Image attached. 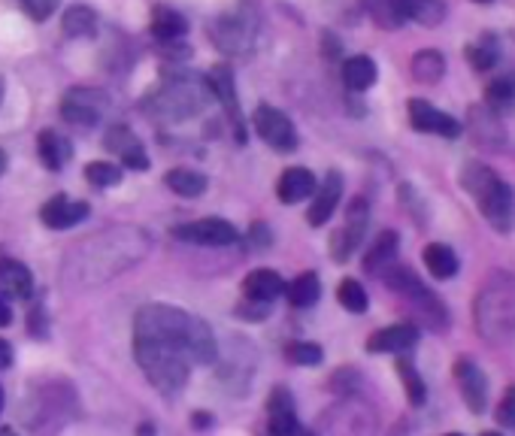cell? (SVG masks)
I'll use <instances>...</instances> for the list:
<instances>
[{"label":"cell","mask_w":515,"mask_h":436,"mask_svg":"<svg viewBox=\"0 0 515 436\" xmlns=\"http://www.w3.org/2000/svg\"><path fill=\"white\" fill-rule=\"evenodd\" d=\"M146 249H149V240L143 231L116 228V231L85 240V249L76 258L82 264L79 270H94L91 282H97V279H110V276L128 270L131 264H137L146 255Z\"/></svg>","instance_id":"6da1fadb"},{"label":"cell","mask_w":515,"mask_h":436,"mask_svg":"<svg viewBox=\"0 0 515 436\" xmlns=\"http://www.w3.org/2000/svg\"><path fill=\"white\" fill-rule=\"evenodd\" d=\"M210 100H213L210 79L179 73V76L164 79L155 91L146 94L143 113L161 122H185V119L200 116L203 109L210 106Z\"/></svg>","instance_id":"7a4b0ae2"},{"label":"cell","mask_w":515,"mask_h":436,"mask_svg":"<svg viewBox=\"0 0 515 436\" xmlns=\"http://www.w3.org/2000/svg\"><path fill=\"white\" fill-rule=\"evenodd\" d=\"M476 327L488 343H503L515 334V276L494 273L476 297Z\"/></svg>","instance_id":"3957f363"},{"label":"cell","mask_w":515,"mask_h":436,"mask_svg":"<svg viewBox=\"0 0 515 436\" xmlns=\"http://www.w3.org/2000/svg\"><path fill=\"white\" fill-rule=\"evenodd\" d=\"M461 185L470 191V197L476 200L485 222L494 231L506 234L512 228V188L491 167L479 161H467L461 170Z\"/></svg>","instance_id":"277c9868"},{"label":"cell","mask_w":515,"mask_h":436,"mask_svg":"<svg viewBox=\"0 0 515 436\" xmlns=\"http://www.w3.org/2000/svg\"><path fill=\"white\" fill-rule=\"evenodd\" d=\"M134 355L146 379L161 391V394H176L188 382V355L182 346L167 343V340H149V337H134Z\"/></svg>","instance_id":"5b68a950"},{"label":"cell","mask_w":515,"mask_h":436,"mask_svg":"<svg viewBox=\"0 0 515 436\" xmlns=\"http://www.w3.org/2000/svg\"><path fill=\"white\" fill-rule=\"evenodd\" d=\"M210 37H213V43H216L225 55H231V58H246V55H252L255 37H258V16H255V10L240 7V10H231V13L219 16V19L210 25Z\"/></svg>","instance_id":"8992f818"},{"label":"cell","mask_w":515,"mask_h":436,"mask_svg":"<svg viewBox=\"0 0 515 436\" xmlns=\"http://www.w3.org/2000/svg\"><path fill=\"white\" fill-rule=\"evenodd\" d=\"M382 282L391 288V291H397V294H403V297H409L412 303L419 306V312L425 315V321L434 327V331H443L446 327V306L422 285V279L412 273L406 264H391L385 273H382Z\"/></svg>","instance_id":"52a82bcc"},{"label":"cell","mask_w":515,"mask_h":436,"mask_svg":"<svg viewBox=\"0 0 515 436\" xmlns=\"http://www.w3.org/2000/svg\"><path fill=\"white\" fill-rule=\"evenodd\" d=\"M110 109V97L103 94L100 88H88V85H79V88H70L61 100V116L64 122L76 125V128H94L100 125V119L107 116Z\"/></svg>","instance_id":"ba28073f"},{"label":"cell","mask_w":515,"mask_h":436,"mask_svg":"<svg viewBox=\"0 0 515 436\" xmlns=\"http://www.w3.org/2000/svg\"><path fill=\"white\" fill-rule=\"evenodd\" d=\"M322 436H376V415L367 403L346 400L328 409L322 421Z\"/></svg>","instance_id":"9c48e42d"},{"label":"cell","mask_w":515,"mask_h":436,"mask_svg":"<svg viewBox=\"0 0 515 436\" xmlns=\"http://www.w3.org/2000/svg\"><path fill=\"white\" fill-rule=\"evenodd\" d=\"M252 122H255L258 137H261L267 146H273L276 152H291V149H297V131H294L291 119L282 113V109H276V106H270V103H261V106L255 109Z\"/></svg>","instance_id":"30bf717a"},{"label":"cell","mask_w":515,"mask_h":436,"mask_svg":"<svg viewBox=\"0 0 515 436\" xmlns=\"http://www.w3.org/2000/svg\"><path fill=\"white\" fill-rule=\"evenodd\" d=\"M173 237L191 246H231L237 243L240 234L231 222H222V218H200V222L173 228Z\"/></svg>","instance_id":"8fae6325"},{"label":"cell","mask_w":515,"mask_h":436,"mask_svg":"<svg viewBox=\"0 0 515 436\" xmlns=\"http://www.w3.org/2000/svg\"><path fill=\"white\" fill-rule=\"evenodd\" d=\"M409 125L422 131V134H437V137H446V140H455L461 137V122L452 119L443 109H437L434 103L428 100H409Z\"/></svg>","instance_id":"7c38bea8"},{"label":"cell","mask_w":515,"mask_h":436,"mask_svg":"<svg viewBox=\"0 0 515 436\" xmlns=\"http://www.w3.org/2000/svg\"><path fill=\"white\" fill-rule=\"evenodd\" d=\"M367 222H370V206H367V200H355L352 206H349V212H346V225L334 234V240H331V255H334V261H346L355 249H358V243L364 240V234H367Z\"/></svg>","instance_id":"4fadbf2b"},{"label":"cell","mask_w":515,"mask_h":436,"mask_svg":"<svg viewBox=\"0 0 515 436\" xmlns=\"http://www.w3.org/2000/svg\"><path fill=\"white\" fill-rule=\"evenodd\" d=\"M455 379H458V388H461V397H464L467 409L476 412V415L485 412V406H488V379L479 370V364L470 361V358H461L455 364Z\"/></svg>","instance_id":"5bb4252c"},{"label":"cell","mask_w":515,"mask_h":436,"mask_svg":"<svg viewBox=\"0 0 515 436\" xmlns=\"http://www.w3.org/2000/svg\"><path fill=\"white\" fill-rule=\"evenodd\" d=\"M88 212H91V209H88L85 200H70L67 194H55V197L43 206L40 218H43V225L52 228V231H67V228L85 222Z\"/></svg>","instance_id":"9a60e30c"},{"label":"cell","mask_w":515,"mask_h":436,"mask_svg":"<svg viewBox=\"0 0 515 436\" xmlns=\"http://www.w3.org/2000/svg\"><path fill=\"white\" fill-rule=\"evenodd\" d=\"M103 140H107V149H110L113 155L122 158L125 167H131V170H146V167H149V155H146V149H143V140H140L131 128L113 125Z\"/></svg>","instance_id":"2e32d148"},{"label":"cell","mask_w":515,"mask_h":436,"mask_svg":"<svg viewBox=\"0 0 515 436\" xmlns=\"http://www.w3.org/2000/svg\"><path fill=\"white\" fill-rule=\"evenodd\" d=\"M467 119H470V134L473 140L482 146V149H503L506 143V131H503V122L497 113H491V109L482 103V106H470L467 109Z\"/></svg>","instance_id":"e0dca14e"},{"label":"cell","mask_w":515,"mask_h":436,"mask_svg":"<svg viewBox=\"0 0 515 436\" xmlns=\"http://www.w3.org/2000/svg\"><path fill=\"white\" fill-rule=\"evenodd\" d=\"M340 197H343V176L337 170H331L325 176V182L319 185V194H313V206L306 212V222L313 228H322L334 215V209L340 206Z\"/></svg>","instance_id":"ac0fdd59"},{"label":"cell","mask_w":515,"mask_h":436,"mask_svg":"<svg viewBox=\"0 0 515 436\" xmlns=\"http://www.w3.org/2000/svg\"><path fill=\"white\" fill-rule=\"evenodd\" d=\"M267 427H270V436H294L300 430L297 415H294V400L285 388H273L267 400Z\"/></svg>","instance_id":"d6986e66"},{"label":"cell","mask_w":515,"mask_h":436,"mask_svg":"<svg viewBox=\"0 0 515 436\" xmlns=\"http://www.w3.org/2000/svg\"><path fill=\"white\" fill-rule=\"evenodd\" d=\"M216 355H219V343H216L213 327L206 324L203 318L191 315V327H188V361L210 367L216 361Z\"/></svg>","instance_id":"ffe728a7"},{"label":"cell","mask_w":515,"mask_h":436,"mask_svg":"<svg viewBox=\"0 0 515 436\" xmlns=\"http://www.w3.org/2000/svg\"><path fill=\"white\" fill-rule=\"evenodd\" d=\"M319 188L313 170H306V167H288L282 176H279V185H276V194L282 203H300L306 197H313Z\"/></svg>","instance_id":"44dd1931"},{"label":"cell","mask_w":515,"mask_h":436,"mask_svg":"<svg viewBox=\"0 0 515 436\" xmlns=\"http://www.w3.org/2000/svg\"><path fill=\"white\" fill-rule=\"evenodd\" d=\"M419 343V327L416 324H391L376 331L367 343L370 352H406Z\"/></svg>","instance_id":"7402d4cb"},{"label":"cell","mask_w":515,"mask_h":436,"mask_svg":"<svg viewBox=\"0 0 515 436\" xmlns=\"http://www.w3.org/2000/svg\"><path fill=\"white\" fill-rule=\"evenodd\" d=\"M34 291V276L22 261H0V297L28 300Z\"/></svg>","instance_id":"603a6c76"},{"label":"cell","mask_w":515,"mask_h":436,"mask_svg":"<svg viewBox=\"0 0 515 436\" xmlns=\"http://www.w3.org/2000/svg\"><path fill=\"white\" fill-rule=\"evenodd\" d=\"M210 88H213V97H219V100H222V106L228 109V116H231V119H234V125H237V140L243 143V122H240V103H237L234 73H231L228 67H213Z\"/></svg>","instance_id":"cb8c5ba5"},{"label":"cell","mask_w":515,"mask_h":436,"mask_svg":"<svg viewBox=\"0 0 515 436\" xmlns=\"http://www.w3.org/2000/svg\"><path fill=\"white\" fill-rule=\"evenodd\" d=\"M282 291H285V282L273 270H255L243 279V294H246V300H255V303L270 306Z\"/></svg>","instance_id":"d4e9b609"},{"label":"cell","mask_w":515,"mask_h":436,"mask_svg":"<svg viewBox=\"0 0 515 436\" xmlns=\"http://www.w3.org/2000/svg\"><path fill=\"white\" fill-rule=\"evenodd\" d=\"M397 249H400V237L394 231H382L370 246V252L364 255V270L382 276L391 264H397Z\"/></svg>","instance_id":"484cf974"},{"label":"cell","mask_w":515,"mask_h":436,"mask_svg":"<svg viewBox=\"0 0 515 436\" xmlns=\"http://www.w3.org/2000/svg\"><path fill=\"white\" fill-rule=\"evenodd\" d=\"M485 106L497 116H509L515 113V70L500 73L497 79L488 82L485 88Z\"/></svg>","instance_id":"4316f807"},{"label":"cell","mask_w":515,"mask_h":436,"mask_svg":"<svg viewBox=\"0 0 515 436\" xmlns=\"http://www.w3.org/2000/svg\"><path fill=\"white\" fill-rule=\"evenodd\" d=\"M409 73L419 85H437L446 76V58L440 49H422L412 55L409 61Z\"/></svg>","instance_id":"83f0119b"},{"label":"cell","mask_w":515,"mask_h":436,"mask_svg":"<svg viewBox=\"0 0 515 436\" xmlns=\"http://www.w3.org/2000/svg\"><path fill=\"white\" fill-rule=\"evenodd\" d=\"M37 149H40V161H43L49 170H61V167L70 161V155H73L70 140H67L61 131H52V128H46V131L40 134Z\"/></svg>","instance_id":"f1b7e54d"},{"label":"cell","mask_w":515,"mask_h":436,"mask_svg":"<svg viewBox=\"0 0 515 436\" xmlns=\"http://www.w3.org/2000/svg\"><path fill=\"white\" fill-rule=\"evenodd\" d=\"M376 76H379V67L370 55H355L343 64V82L349 91H367L376 85Z\"/></svg>","instance_id":"f546056e"},{"label":"cell","mask_w":515,"mask_h":436,"mask_svg":"<svg viewBox=\"0 0 515 436\" xmlns=\"http://www.w3.org/2000/svg\"><path fill=\"white\" fill-rule=\"evenodd\" d=\"M185 31H188V22H185V16H182L179 10H173V7H158V10L152 13V34H155V40H161V43H176V40L185 37Z\"/></svg>","instance_id":"4dcf8cb0"},{"label":"cell","mask_w":515,"mask_h":436,"mask_svg":"<svg viewBox=\"0 0 515 436\" xmlns=\"http://www.w3.org/2000/svg\"><path fill=\"white\" fill-rule=\"evenodd\" d=\"M61 25H64V34L73 37V40H91V37L97 34L100 19H97V13H94L91 7L76 4V7H70V10L64 13Z\"/></svg>","instance_id":"1f68e13d"},{"label":"cell","mask_w":515,"mask_h":436,"mask_svg":"<svg viewBox=\"0 0 515 436\" xmlns=\"http://www.w3.org/2000/svg\"><path fill=\"white\" fill-rule=\"evenodd\" d=\"M422 258H425V267L431 270V276H437V279H452V276H458L461 261H458V255H455L446 243H431V246H425Z\"/></svg>","instance_id":"d6a6232c"},{"label":"cell","mask_w":515,"mask_h":436,"mask_svg":"<svg viewBox=\"0 0 515 436\" xmlns=\"http://www.w3.org/2000/svg\"><path fill=\"white\" fill-rule=\"evenodd\" d=\"M164 182H167V188H170L173 194H179V197H200V194L206 191V185H210L200 170H188V167L170 170V173L164 176Z\"/></svg>","instance_id":"836d02e7"},{"label":"cell","mask_w":515,"mask_h":436,"mask_svg":"<svg viewBox=\"0 0 515 436\" xmlns=\"http://www.w3.org/2000/svg\"><path fill=\"white\" fill-rule=\"evenodd\" d=\"M364 7H367L370 19L385 31H394V28H400L406 22L403 0H364Z\"/></svg>","instance_id":"e575fe53"},{"label":"cell","mask_w":515,"mask_h":436,"mask_svg":"<svg viewBox=\"0 0 515 436\" xmlns=\"http://www.w3.org/2000/svg\"><path fill=\"white\" fill-rule=\"evenodd\" d=\"M403 7H406V19L425 28H437L446 19V0H403Z\"/></svg>","instance_id":"d590c367"},{"label":"cell","mask_w":515,"mask_h":436,"mask_svg":"<svg viewBox=\"0 0 515 436\" xmlns=\"http://www.w3.org/2000/svg\"><path fill=\"white\" fill-rule=\"evenodd\" d=\"M285 294H288L291 306L306 309V306H313V303L322 297V282H319L316 273H303V276H297L291 285H285Z\"/></svg>","instance_id":"8d00e7d4"},{"label":"cell","mask_w":515,"mask_h":436,"mask_svg":"<svg viewBox=\"0 0 515 436\" xmlns=\"http://www.w3.org/2000/svg\"><path fill=\"white\" fill-rule=\"evenodd\" d=\"M467 61H470V67H476L479 73L494 70V64L500 61V43H497V37H494V34H482L476 43H470V46H467Z\"/></svg>","instance_id":"74e56055"},{"label":"cell","mask_w":515,"mask_h":436,"mask_svg":"<svg viewBox=\"0 0 515 436\" xmlns=\"http://www.w3.org/2000/svg\"><path fill=\"white\" fill-rule=\"evenodd\" d=\"M337 300L343 303V309H349L355 315L358 312H367V306H370L367 291H364V285L358 279H343L340 288H337Z\"/></svg>","instance_id":"f35d334b"},{"label":"cell","mask_w":515,"mask_h":436,"mask_svg":"<svg viewBox=\"0 0 515 436\" xmlns=\"http://www.w3.org/2000/svg\"><path fill=\"white\" fill-rule=\"evenodd\" d=\"M85 179L97 188H113L122 182V167L119 164H110V161H91L85 167Z\"/></svg>","instance_id":"ab89813d"},{"label":"cell","mask_w":515,"mask_h":436,"mask_svg":"<svg viewBox=\"0 0 515 436\" xmlns=\"http://www.w3.org/2000/svg\"><path fill=\"white\" fill-rule=\"evenodd\" d=\"M397 373H400V379H403V385H406L409 403H412V406H422V403L428 400V388H425V379L416 373V367H412L409 361H400V364H397Z\"/></svg>","instance_id":"60d3db41"},{"label":"cell","mask_w":515,"mask_h":436,"mask_svg":"<svg viewBox=\"0 0 515 436\" xmlns=\"http://www.w3.org/2000/svg\"><path fill=\"white\" fill-rule=\"evenodd\" d=\"M285 355H288V361L297 364V367H316V364H322V358H325L322 346H316V343H294V346H288Z\"/></svg>","instance_id":"b9f144b4"},{"label":"cell","mask_w":515,"mask_h":436,"mask_svg":"<svg viewBox=\"0 0 515 436\" xmlns=\"http://www.w3.org/2000/svg\"><path fill=\"white\" fill-rule=\"evenodd\" d=\"M22 7L31 19L46 22L55 10H58V0H22Z\"/></svg>","instance_id":"7bdbcfd3"},{"label":"cell","mask_w":515,"mask_h":436,"mask_svg":"<svg viewBox=\"0 0 515 436\" xmlns=\"http://www.w3.org/2000/svg\"><path fill=\"white\" fill-rule=\"evenodd\" d=\"M497 421L503 427H515V385L503 394V400L497 406Z\"/></svg>","instance_id":"ee69618b"},{"label":"cell","mask_w":515,"mask_h":436,"mask_svg":"<svg viewBox=\"0 0 515 436\" xmlns=\"http://www.w3.org/2000/svg\"><path fill=\"white\" fill-rule=\"evenodd\" d=\"M270 240H273V234H270L264 225H255V228H252V243H255L252 249H258V252H261V249H267V246H270Z\"/></svg>","instance_id":"f6af8a7d"},{"label":"cell","mask_w":515,"mask_h":436,"mask_svg":"<svg viewBox=\"0 0 515 436\" xmlns=\"http://www.w3.org/2000/svg\"><path fill=\"white\" fill-rule=\"evenodd\" d=\"M13 358H16L13 346L7 340H0V370H10L13 367Z\"/></svg>","instance_id":"bcb514c9"},{"label":"cell","mask_w":515,"mask_h":436,"mask_svg":"<svg viewBox=\"0 0 515 436\" xmlns=\"http://www.w3.org/2000/svg\"><path fill=\"white\" fill-rule=\"evenodd\" d=\"M10 321H13V309L4 297H0V327H7Z\"/></svg>","instance_id":"7dc6e473"},{"label":"cell","mask_w":515,"mask_h":436,"mask_svg":"<svg viewBox=\"0 0 515 436\" xmlns=\"http://www.w3.org/2000/svg\"><path fill=\"white\" fill-rule=\"evenodd\" d=\"M194 427H210V415H194Z\"/></svg>","instance_id":"c3c4849f"},{"label":"cell","mask_w":515,"mask_h":436,"mask_svg":"<svg viewBox=\"0 0 515 436\" xmlns=\"http://www.w3.org/2000/svg\"><path fill=\"white\" fill-rule=\"evenodd\" d=\"M4 170H7V152L0 149V176H4Z\"/></svg>","instance_id":"681fc988"},{"label":"cell","mask_w":515,"mask_h":436,"mask_svg":"<svg viewBox=\"0 0 515 436\" xmlns=\"http://www.w3.org/2000/svg\"><path fill=\"white\" fill-rule=\"evenodd\" d=\"M294 436H316V433H313V430H297Z\"/></svg>","instance_id":"f907efd6"},{"label":"cell","mask_w":515,"mask_h":436,"mask_svg":"<svg viewBox=\"0 0 515 436\" xmlns=\"http://www.w3.org/2000/svg\"><path fill=\"white\" fill-rule=\"evenodd\" d=\"M0 436H16V430H10V427H4V430H0Z\"/></svg>","instance_id":"816d5d0a"},{"label":"cell","mask_w":515,"mask_h":436,"mask_svg":"<svg viewBox=\"0 0 515 436\" xmlns=\"http://www.w3.org/2000/svg\"><path fill=\"white\" fill-rule=\"evenodd\" d=\"M473 4H494V0H473Z\"/></svg>","instance_id":"f5cc1de1"},{"label":"cell","mask_w":515,"mask_h":436,"mask_svg":"<svg viewBox=\"0 0 515 436\" xmlns=\"http://www.w3.org/2000/svg\"><path fill=\"white\" fill-rule=\"evenodd\" d=\"M0 409H4V388H0Z\"/></svg>","instance_id":"db71d44e"},{"label":"cell","mask_w":515,"mask_h":436,"mask_svg":"<svg viewBox=\"0 0 515 436\" xmlns=\"http://www.w3.org/2000/svg\"><path fill=\"white\" fill-rule=\"evenodd\" d=\"M0 97H4V79H0Z\"/></svg>","instance_id":"11a10c76"},{"label":"cell","mask_w":515,"mask_h":436,"mask_svg":"<svg viewBox=\"0 0 515 436\" xmlns=\"http://www.w3.org/2000/svg\"><path fill=\"white\" fill-rule=\"evenodd\" d=\"M446 436H464V433H446Z\"/></svg>","instance_id":"9f6ffc18"},{"label":"cell","mask_w":515,"mask_h":436,"mask_svg":"<svg viewBox=\"0 0 515 436\" xmlns=\"http://www.w3.org/2000/svg\"><path fill=\"white\" fill-rule=\"evenodd\" d=\"M482 436H500V433H482Z\"/></svg>","instance_id":"6f0895ef"}]
</instances>
